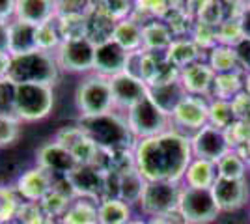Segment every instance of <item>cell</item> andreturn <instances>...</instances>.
Listing matches in <instances>:
<instances>
[{
  "label": "cell",
  "instance_id": "cell-29",
  "mask_svg": "<svg viewBox=\"0 0 250 224\" xmlns=\"http://www.w3.org/2000/svg\"><path fill=\"white\" fill-rule=\"evenodd\" d=\"M209 65L217 75L220 73H233L237 69V56H235V49L228 47V45H219L213 49L211 58H209Z\"/></svg>",
  "mask_w": 250,
  "mask_h": 224
},
{
  "label": "cell",
  "instance_id": "cell-8",
  "mask_svg": "<svg viewBox=\"0 0 250 224\" xmlns=\"http://www.w3.org/2000/svg\"><path fill=\"white\" fill-rule=\"evenodd\" d=\"M177 211L183 215L187 224H208L219 217L220 207L217 205L211 189L185 187L181 191Z\"/></svg>",
  "mask_w": 250,
  "mask_h": 224
},
{
  "label": "cell",
  "instance_id": "cell-4",
  "mask_svg": "<svg viewBox=\"0 0 250 224\" xmlns=\"http://www.w3.org/2000/svg\"><path fill=\"white\" fill-rule=\"evenodd\" d=\"M75 107L81 116H99L114 112L116 105L110 79L97 73L81 77L75 88Z\"/></svg>",
  "mask_w": 250,
  "mask_h": 224
},
{
  "label": "cell",
  "instance_id": "cell-1",
  "mask_svg": "<svg viewBox=\"0 0 250 224\" xmlns=\"http://www.w3.org/2000/svg\"><path fill=\"white\" fill-rule=\"evenodd\" d=\"M135 168L146 182H174L185 178L188 164L192 163L190 139L170 131L135 144Z\"/></svg>",
  "mask_w": 250,
  "mask_h": 224
},
{
  "label": "cell",
  "instance_id": "cell-26",
  "mask_svg": "<svg viewBox=\"0 0 250 224\" xmlns=\"http://www.w3.org/2000/svg\"><path fill=\"white\" fill-rule=\"evenodd\" d=\"M65 224H99L97 219V204H92V200L83 198L77 202L69 204L65 215H63Z\"/></svg>",
  "mask_w": 250,
  "mask_h": 224
},
{
  "label": "cell",
  "instance_id": "cell-33",
  "mask_svg": "<svg viewBox=\"0 0 250 224\" xmlns=\"http://www.w3.org/2000/svg\"><path fill=\"white\" fill-rule=\"evenodd\" d=\"M213 88H215V94L219 99H224L228 101L231 97L237 96L241 88V79L239 75L235 73H220L215 77V82H213Z\"/></svg>",
  "mask_w": 250,
  "mask_h": 224
},
{
  "label": "cell",
  "instance_id": "cell-37",
  "mask_svg": "<svg viewBox=\"0 0 250 224\" xmlns=\"http://www.w3.org/2000/svg\"><path fill=\"white\" fill-rule=\"evenodd\" d=\"M233 49H235V56H237V64L250 73V40L243 38Z\"/></svg>",
  "mask_w": 250,
  "mask_h": 224
},
{
  "label": "cell",
  "instance_id": "cell-32",
  "mask_svg": "<svg viewBox=\"0 0 250 224\" xmlns=\"http://www.w3.org/2000/svg\"><path fill=\"white\" fill-rule=\"evenodd\" d=\"M245 161L241 159L235 151L229 149L228 153L217 163V174L219 178H228V180H243L245 178Z\"/></svg>",
  "mask_w": 250,
  "mask_h": 224
},
{
  "label": "cell",
  "instance_id": "cell-9",
  "mask_svg": "<svg viewBox=\"0 0 250 224\" xmlns=\"http://www.w3.org/2000/svg\"><path fill=\"white\" fill-rule=\"evenodd\" d=\"M181 187L174 182H146L144 192L140 196V207L149 217H163L174 213L179 207Z\"/></svg>",
  "mask_w": 250,
  "mask_h": 224
},
{
  "label": "cell",
  "instance_id": "cell-6",
  "mask_svg": "<svg viewBox=\"0 0 250 224\" xmlns=\"http://www.w3.org/2000/svg\"><path fill=\"white\" fill-rule=\"evenodd\" d=\"M95 47L97 45L86 36L63 40L62 45L54 53L60 71L81 75V77L94 73Z\"/></svg>",
  "mask_w": 250,
  "mask_h": 224
},
{
  "label": "cell",
  "instance_id": "cell-18",
  "mask_svg": "<svg viewBox=\"0 0 250 224\" xmlns=\"http://www.w3.org/2000/svg\"><path fill=\"white\" fill-rule=\"evenodd\" d=\"M58 0H17L15 19L28 22L32 26H42L56 19Z\"/></svg>",
  "mask_w": 250,
  "mask_h": 224
},
{
  "label": "cell",
  "instance_id": "cell-27",
  "mask_svg": "<svg viewBox=\"0 0 250 224\" xmlns=\"http://www.w3.org/2000/svg\"><path fill=\"white\" fill-rule=\"evenodd\" d=\"M165 56L174 69H185L187 65L196 62L198 49L192 41H172Z\"/></svg>",
  "mask_w": 250,
  "mask_h": 224
},
{
  "label": "cell",
  "instance_id": "cell-28",
  "mask_svg": "<svg viewBox=\"0 0 250 224\" xmlns=\"http://www.w3.org/2000/svg\"><path fill=\"white\" fill-rule=\"evenodd\" d=\"M172 45V34L163 22L144 24V49L147 51H168Z\"/></svg>",
  "mask_w": 250,
  "mask_h": 224
},
{
  "label": "cell",
  "instance_id": "cell-21",
  "mask_svg": "<svg viewBox=\"0 0 250 224\" xmlns=\"http://www.w3.org/2000/svg\"><path fill=\"white\" fill-rule=\"evenodd\" d=\"M38 51V26L13 19L8 22V53L21 56Z\"/></svg>",
  "mask_w": 250,
  "mask_h": 224
},
{
  "label": "cell",
  "instance_id": "cell-22",
  "mask_svg": "<svg viewBox=\"0 0 250 224\" xmlns=\"http://www.w3.org/2000/svg\"><path fill=\"white\" fill-rule=\"evenodd\" d=\"M215 77H217V73L211 69V65L194 62V64L187 65L185 69H181L179 81L183 82L187 94H190V96H202V94H206L209 88L213 86Z\"/></svg>",
  "mask_w": 250,
  "mask_h": 224
},
{
  "label": "cell",
  "instance_id": "cell-19",
  "mask_svg": "<svg viewBox=\"0 0 250 224\" xmlns=\"http://www.w3.org/2000/svg\"><path fill=\"white\" fill-rule=\"evenodd\" d=\"M187 96V90H185L183 82L179 81V77L174 79V81L161 82V84L147 86V97L170 118H172L174 110L177 108V105Z\"/></svg>",
  "mask_w": 250,
  "mask_h": 224
},
{
  "label": "cell",
  "instance_id": "cell-41",
  "mask_svg": "<svg viewBox=\"0 0 250 224\" xmlns=\"http://www.w3.org/2000/svg\"><path fill=\"white\" fill-rule=\"evenodd\" d=\"M177 219H181V213H179V211H174V213L163 215V217H155L151 224H176Z\"/></svg>",
  "mask_w": 250,
  "mask_h": 224
},
{
  "label": "cell",
  "instance_id": "cell-23",
  "mask_svg": "<svg viewBox=\"0 0 250 224\" xmlns=\"http://www.w3.org/2000/svg\"><path fill=\"white\" fill-rule=\"evenodd\" d=\"M112 40L122 45L127 53H138V49L144 47V24L133 19L118 21L112 32Z\"/></svg>",
  "mask_w": 250,
  "mask_h": 224
},
{
  "label": "cell",
  "instance_id": "cell-31",
  "mask_svg": "<svg viewBox=\"0 0 250 224\" xmlns=\"http://www.w3.org/2000/svg\"><path fill=\"white\" fill-rule=\"evenodd\" d=\"M19 200H21V196L17 194L15 187L0 185V224L10 223L17 217Z\"/></svg>",
  "mask_w": 250,
  "mask_h": 224
},
{
  "label": "cell",
  "instance_id": "cell-17",
  "mask_svg": "<svg viewBox=\"0 0 250 224\" xmlns=\"http://www.w3.org/2000/svg\"><path fill=\"white\" fill-rule=\"evenodd\" d=\"M213 196L217 200L220 211H235L245 205L249 198V185L243 180H228V178H217V182L211 187Z\"/></svg>",
  "mask_w": 250,
  "mask_h": 224
},
{
  "label": "cell",
  "instance_id": "cell-40",
  "mask_svg": "<svg viewBox=\"0 0 250 224\" xmlns=\"http://www.w3.org/2000/svg\"><path fill=\"white\" fill-rule=\"evenodd\" d=\"M10 64H11V54L8 51H0V81H6L8 79Z\"/></svg>",
  "mask_w": 250,
  "mask_h": 224
},
{
  "label": "cell",
  "instance_id": "cell-36",
  "mask_svg": "<svg viewBox=\"0 0 250 224\" xmlns=\"http://www.w3.org/2000/svg\"><path fill=\"white\" fill-rule=\"evenodd\" d=\"M99 10L118 22L127 19V13L131 10V2L129 0H103Z\"/></svg>",
  "mask_w": 250,
  "mask_h": 224
},
{
  "label": "cell",
  "instance_id": "cell-30",
  "mask_svg": "<svg viewBox=\"0 0 250 224\" xmlns=\"http://www.w3.org/2000/svg\"><path fill=\"white\" fill-rule=\"evenodd\" d=\"M63 36L60 30V22L56 19L51 22H45L42 26H38V49L47 51V53H56V49L62 45Z\"/></svg>",
  "mask_w": 250,
  "mask_h": 224
},
{
  "label": "cell",
  "instance_id": "cell-16",
  "mask_svg": "<svg viewBox=\"0 0 250 224\" xmlns=\"http://www.w3.org/2000/svg\"><path fill=\"white\" fill-rule=\"evenodd\" d=\"M172 122L190 131H200L206 127L209 122V105L202 99V96H190L188 94L174 110Z\"/></svg>",
  "mask_w": 250,
  "mask_h": 224
},
{
  "label": "cell",
  "instance_id": "cell-39",
  "mask_svg": "<svg viewBox=\"0 0 250 224\" xmlns=\"http://www.w3.org/2000/svg\"><path fill=\"white\" fill-rule=\"evenodd\" d=\"M237 24H239L241 36L245 40H250V6H245V10L241 11L239 19H237Z\"/></svg>",
  "mask_w": 250,
  "mask_h": 224
},
{
  "label": "cell",
  "instance_id": "cell-15",
  "mask_svg": "<svg viewBox=\"0 0 250 224\" xmlns=\"http://www.w3.org/2000/svg\"><path fill=\"white\" fill-rule=\"evenodd\" d=\"M54 140H58L60 144H63L65 148L69 149L81 166L95 164L97 157L101 155V149L97 148L94 142L84 135V131L79 125L60 129Z\"/></svg>",
  "mask_w": 250,
  "mask_h": 224
},
{
  "label": "cell",
  "instance_id": "cell-20",
  "mask_svg": "<svg viewBox=\"0 0 250 224\" xmlns=\"http://www.w3.org/2000/svg\"><path fill=\"white\" fill-rule=\"evenodd\" d=\"M67 182L75 194H81L83 198H95L99 191H104V174L95 164L79 166L67 176Z\"/></svg>",
  "mask_w": 250,
  "mask_h": 224
},
{
  "label": "cell",
  "instance_id": "cell-12",
  "mask_svg": "<svg viewBox=\"0 0 250 224\" xmlns=\"http://www.w3.org/2000/svg\"><path fill=\"white\" fill-rule=\"evenodd\" d=\"M56 178L51 172H47L42 166H32L24 170L15 182V191L26 202H40L45 200L54 189Z\"/></svg>",
  "mask_w": 250,
  "mask_h": 224
},
{
  "label": "cell",
  "instance_id": "cell-43",
  "mask_svg": "<svg viewBox=\"0 0 250 224\" xmlns=\"http://www.w3.org/2000/svg\"><path fill=\"white\" fill-rule=\"evenodd\" d=\"M247 6H250V0H247Z\"/></svg>",
  "mask_w": 250,
  "mask_h": 224
},
{
  "label": "cell",
  "instance_id": "cell-24",
  "mask_svg": "<svg viewBox=\"0 0 250 224\" xmlns=\"http://www.w3.org/2000/svg\"><path fill=\"white\" fill-rule=\"evenodd\" d=\"M217 164L206 159H192L185 172V183L192 189H211L213 183L217 182Z\"/></svg>",
  "mask_w": 250,
  "mask_h": 224
},
{
  "label": "cell",
  "instance_id": "cell-38",
  "mask_svg": "<svg viewBox=\"0 0 250 224\" xmlns=\"http://www.w3.org/2000/svg\"><path fill=\"white\" fill-rule=\"evenodd\" d=\"M15 2L17 0H0V22H11L15 19Z\"/></svg>",
  "mask_w": 250,
  "mask_h": 224
},
{
  "label": "cell",
  "instance_id": "cell-34",
  "mask_svg": "<svg viewBox=\"0 0 250 224\" xmlns=\"http://www.w3.org/2000/svg\"><path fill=\"white\" fill-rule=\"evenodd\" d=\"M233 118H235V110H233V105L229 101L217 99L213 105H209V122H211V125L224 129L233 122Z\"/></svg>",
  "mask_w": 250,
  "mask_h": 224
},
{
  "label": "cell",
  "instance_id": "cell-3",
  "mask_svg": "<svg viewBox=\"0 0 250 224\" xmlns=\"http://www.w3.org/2000/svg\"><path fill=\"white\" fill-rule=\"evenodd\" d=\"M60 67L52 53L34 51L21 56H11L8 79L11 84H47L54 86Z\"/></svg>",
  "mask_w": 250,
  "mask_h": 224
},
{
  "label": "cell",
  "instance_id": "cell-10",
  "mask_svg": "<svg viewBox=\"0 0 250 224\" xmlns=\"http://www.w3.org/2000/svg\"><path fill=\"white\" fill-rule=\"evenodd\" d=\"M190 148H192L194 159H206L217 164L229 151L231 142H229L228 135L224 133V129L208 123L206 127H202L192 135Z\"/></svg>",
  "mask_w": 250,
  "mask_h": 224
},
{
  "label": "cell",
  "instance_id": "cell-5",
  "mask_svg": "<svg viewBox=\"0 0 250 224\" xmlns=\"http://www.w3.org/2000/svg\"><path fill=\"white\" fill-rule=\"evenodd\" d=\"M54 92L47 84H13V116L21 122H42L52 112Z\"/></svg>",
  "mask_w": 250,
  "mask_h": 224
},
{
  "label": "cell",
  "instance_id": "cell-42",
  "mask_svg": "<svg viewBox=\"0 0 250 224\" xmlns=\"http://www.w3.org/2000/svg\"><path fill=\"white\" fill-rule=\"evenodd\" d=\"M0 51H8V22H0Z\"/></svg>",
  "mask_w": 250,
  "mask_h": 224
},
{
  "label": "cell",
  "instance_id": "cell-35",
  "mask_svg": "<svg viewBox=\"0 0 250 224\" xmlns=\"http://www.w3.org/2000/svg\"><path fill=\"white\" fill-rule=\"evenodd\" d=\"M19 122L13 114H0V146H8L19 137Z\"/></svg>",
  "mask_w": 250,
  "mask_h": 224
},
{
  "label": "cell",
  "instance_id": "cell-13",
  "mask_svg": "<svg viewBox=\"0 0 250 224\" xmlns=\"http://www.w3.org/2000/svg\"><path fill=\"white\" fill-rule=\"evenodd\" d=\"M110 86H112L116 110L127 112L129 108H133L136 103L147 97V84L129 71L110 77Z\"/></svg>",
  "mask_w": 250,
  "mask_h": 224
},
{
  "label": "cell",
  "instance_id": "cell-2",
  "mask_svg": "<svg viewBox=\"0 0 250 224\" xmlns=\"http://www.w3.org/2000/svg\"><path fill=\"white\" fill-rule=\"evenodd\" d=\"M77 125L104 153H118L133 148L135 137L127 125L125 116L116 110L99 116H81Z\"/></svg>",
  "mask_w": 250,
  "mask_h": 224
},
{
  "label": "cell",
  "instance_id": "cell-25",
  "mask_svg": "<svg viewBox=\"0 0 250 224\" xmlns=\"http://www.w3.org/2000/svg\"><path fill=\"white\" fill-rule=\"evenodd\" d=\"M99 224H127L131 219V204L120 198H104L97 204Z\"/></svg>",
  "mask_w": 250,
  "mask_h": 224
},
{
  "label": "cell",
  "instance_id": "cell-11",
  "mask_svg": "<svg viewBox=\"0 0 250 224\" xmlns=\"http://www.w3.org/2000/svg\"><path fill=\"white\" fill-rule=\"evenodd\" d=\"M36 164L51 172L54 178H67L73 170H77L81 164L77 163L73 153L60 144L58 140L47 142L38 148L36 151Z\"/></svg>",
  "mask_w": 250,
  "mask_h": 224
},
{
  "label": "cell",
  "instance_id": "cell-7",
  "mask_svg": "<svg viewBox=\"0 0 250 224\" xmlns=\"http://www.w3.org/2000/svg\"><path fill=\"white\" fill-rule=\"evenodd\" d=\"M125 120L133 137L138 140L151 139L161 133H167L168 125L172 122V118L165 114L149 97L136 103L133 108H129L125 112Z\"/></svg>",
  "mask_w": 250,
  "mask_h": 224
},
{
  "label": "cell",
  "instance_id": "cell-14",
  "mask_svg": "<svg viewBox=\"0 0 250 224\" xmlns=\"http://www.w3.org/2000/svg\"><path fill=\"white\" fill-rule=\"evenodd\" d=\"M131 60V53H127L122 45H118L114 40L99 43L95 47V64L94 73L103 75L106 79L127 71Z\"/></svg>",
  "mask_w": 250,
  "mask_h": 224
}]
</instances>
